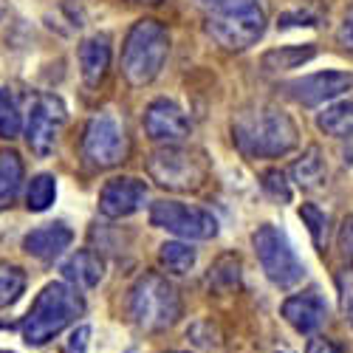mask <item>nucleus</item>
I'll return each mask as SVG.
<instances>
[{
	"label": "nucleus",
	"mask_w": 353,
	"mask_h": 353,
	"mask_svg": "<svg viewBox=\"0 0 353 353\" xmlns=\"http://www.w3.org/2000/svg\"><path fill=\"white\" fill-rule=\"evenodd\" d=\"M232 136L238 150L249 159H280L300 144L297 122L269 102L246 105L234 113Z\"/></svg>",
	"instance_id": "1"
},
{
	"label": "nucleus",
	"mask_w": 353,
	"mask_h": 353,
	"mask_svg": "<svg viewBox=\"0 0 353 353\" xmlns=\"http://www.w3.org/2000/svg\"><path fill=\"white\" fill-rule=\"evenodd\" d=\"M85 314V300L79 288L71 283H48L23 319V339L28 345H46L48 339L60 336L77 316Z\"/></svg>",
	"instance_id": "2"
},
{
	"label": "nucleus",
	"mask_w": 353,
	"mask_h": 353,
	"mask_svg": "<svg viewBox=\"0 0 353 353\" xmlns=\"http://www.w3.org/2000/svg\"><path fill=\"white\" fill-rule=\"evenodd\" d=\"M128 316L136 328L156 334L167 331L181 319V297L167 277L147 272L128 291Z\"/></svg>",
	"instance_id": "3"
},
{
	"label": "nucleus",
	"mask_w": 353,
	"mask_h": 353,
	"mask_svg": "<svg viewBox=\"0 0 353 353\" xmlns=\"http://www.w3.org/2000/svg\"><path fill=\"white\" fill-rule=\"evenodd\" d=\"M167 54H170V34L167 28L159 20H139L133 23V28L125 37L122 46V74L130 85L144 88L150 85L164 63H167Z\"/></svg>",
	"instance_id": "4"
},
{
	"label": "nucleus",
	"mask_w": 353,
	"mask_h": 353,
	"mask_svg": "<svg viewBox=\"0 0 353 353\" xmlns=\"http://www.w3.org/2000/svg\"><path fill=\"white\" fill-rule=\"evenodd\" d=\"M147 172H150V179L164 190L195 192L207 181L210 164H207V156L195 150V147L164 144L147 159Z\"/></svg>",
	"instance_id": "5"
},
{
	"label": "nucleus",
	"mask_w": 353,
	"mask_h": 353,
	"mask_svg": "<svg viewBox=\"0 0 353 353\" xmlns=\"http://www.w3.org/2000/svg\"><path fill=\"white\" fill-rule=\"evenodd\" d=\"M252 246L260 260V269L266 272V277L277 288H294L305 277L303 260L291 249L285 232H280L277 226H272V223L257 226V232L252 234Z\"/></svg>",
	"instance_id": "6"
},
{
	"label": "nucleus",
	"mask_w": 353,
	"mask_h": 353,
	"mask_svg": "<svg viewBox=\"0 0 353 353\" xmlns=\"http://www.w3.org/2000/svg\"><path fill=\"white\" fill-rule=\"evenodd\" d=\"M82 159L97 170L116 167L128 159V133L113 113H108V110L97 113V116H91V122L85 125Z\"/></svg>",
	"instance_id": "7"
},
{
	"label": "nucleus",
	"mask_w": 353,
	"mask_h": 353,
	"mask_svg": "<svg viewBox=\"0 0 353 353\" xmlns=\"http://www.w3.org/2000/svg\"><path fill=\"white\" fill-rule=\"evenodd\" d=\"M150 223L184 241H212L218 234V221L212 212L181 201H156L150 207Z\"/></svg>",
	"instance_id": "8"
},
{
	"label": "nucleus",
	"mask_w": 353,
	"mask_h": 353,
	"mask_svg": "<svg viewBox=\"0 0 353 353\" xmlns=\"http://www.w3.org/2000/svg\"><path fill=\"white\" fill-rule=\"evenodd\" d=\"M65 105L60 97L54 94H40L32 102V110H28L26 119V141L32 147V153H37L40 159L48 156L57 144V136H60L63 125H65Z\"/></svg>",
	"instance_id": "9"
},
{
	"label": "nucleus",
	"mask_w": 353,
	"mask_h": 353,
	"mask_svg": "<svg viewBox=\"0 0 353 353\" xmlns=\"http://www.w3.org/2000/svg\"><path fill=\"white\" fill-rule=\"evenodd\" d=\"M207 32L212 34V40L229 51H243L249 46H254L263 32H266V14L260 6L238 12V14H218V17H207Z\"/></svg>",
	"instance_id": "10"
},
{
	"label": "nucleus",
	"mask_w": 353,
	"mask_h": 353,
	"mask_svg": "<svg viewBox=\"0 0 353 353\" xmlns=\"http://www.w3.org/2000/svg\"><path fill=\"white\" fill-rule=\"evenodd\" d=\"M353 88V74L347 71H319V74H308L303 79H291L283 85V94L291 97L294 102H300L305 108H316L325 105L331 99H339L342 94H347Z\"/></svg>",
	"instance_id": "11"
},
{
	"label": "nucleus",
	"mask_w": 353,
	"mask_h": 353,
	"mask_svg": "<svg viewBox=\"0 0 353 353\" xmlns=\"http://www.w3.org/2000/svg\"><path fill=\"white\" fill-rule=\"evenodd\" d=\"M147 201V184L133 175H119V179H110L102 192H99V212L105 218H128L133 212H139Z\"/></svg>",
	"instance_id": "12"
},
{
	"label": "nucleus",
	"mask_w": 353,
	"mask_h": 353,
	"mask_svg": "<svg viewBox=\"0 0 353 353\" xmlns=\"http://www.w3.org/2000/svg\"><path fill=\"white\" fill-rule=\"evenodd\" d=\"M144 133L161 144H181L190 136V119L172 99H156L144 113Z\"/></svg>",
	"instance_id": "13"
},
{
	"label": "nucleus",
	"mask_w": 353,
	"mask_h": 353,
	"mask_svg": "<svg viewBox=\"0 0 353 353\" xmlns=\"http://www.w3.org/2000/svg\"><path fill=\"white\" fill-rule=\"evenodd\" d=\"M283 316L285 322L300 331V334H316L328 319V305L325 300L319 297L316 291H305V294H297V297H288L283 303Z\"/></svg>",
	"instance_id": "14"
},
{
	"label": "nucleus",
	"mask_w": 353,
	"mask_h": 353,
	"mask_svg": "<svg viewBox=\"0 0 353 353\" xmlns=\"http://www.w3.org/2000/svg\"><path fill=\"white\" fill-rule=\"evenodd\" d=\"M71 241H74L71 226H65L63 221H57V223H46L40 229L28 232L23 238V249H26V254L51 263L71 246Z\"/></svg>",
	"instance_id": "15"
},
{
	"label": "nucleus",
	"mask_w": 353,
	"mask_h": 353,
	"mask_svg": "<svg viewBox=\"0 0 353 353\" xmlns=\"http://www.w3.org/2000/svg\"><path fill=\"white\" fill-rule=\"evenodd\" d=\"M110 37L108 34H91V37H85L77 48V63H79V74L85 79L88 88H97L108 68H110Z\"/></svg>",
	"instance_id": "16"
},
{
	"label": "nucleus",
	"mask_w": 353,
	"mask_h": 353,
	"mask_svg": "<svg viewBox=\"0 0 353 353\" xmlns=\"http://www.w3.org/2000/svg\"><path fill=\"white\" fill-rule=\"evenodd\" d=\"M102 274H105V263L91 249H79L63 263V277L74 288H94V285H99Z\"/></svg>",
	"instance_id": "17"
},
{
	"label": "nucleus",
	"mask_w": 353,
	"mask_h": 353,
	"mask_svg": "<svg viewBox=\"0 0 353 353\" xmlns=\"http://www.w3.org/2000/svg\"><path fill=\"white\" fill-rule=\"evenodd\" d=\"M316 57V46L314 43H305V46H280V48H272L260 57V68L266 74H283V71H291V68H300L305 65L308 60Z\"/></svg>",
	"instance_id": "18"
},
{
	"label": "nucleus",
	"mask_w": 353,
	"mask_h": 353,
	"mask_svg": "<svg viewBox=\"0 0 353 353\" xmlns=\"http://www.w3.org/2000/svg\"><path fill=\"white\" fill-rule=\"evenodd\" d=\"M23 187V161L12 150H0V212L17 201Z\"/></svg>",
	"instance_id": "19"
},
{
	"label": "nucleus",
	"mask_w": 353,
	"mask_h": 353,
	"mask_svg": "<svg viewBox=\"0 0 353 353\" xmlns=\"http://www.w3.org/2000/svg\"><path fill=\"white\" fill-rule=\"evenodd\" d=\"M291 179L303 190H316V187L325 184V159H322L319 147H308L305 156L300 161H294Z\"/></svg>",
	"instance_id": "20"
},
{
	"label": "nucleus",
	"mask_w": 353,
	"mask_h": 353,
	"mask_svg": "<svg viewBox=\"0 0 353 353\" xmlns=\"http://www.w3.org/2000/svg\"><path fill=\"white\" fill-rule=\"evenodd\" d=\"M316 125H319V130H325L328 136H336V139L353 136V99L328 105L316 116Z\"/></svg>",
	"instance_id": "21"
},
{
	"label": "nucleus",
	"mask_w": 353,
	"mask_h": 353,
	"mask_svg": "<svg viewBox=\"0 0 353 353\" xmlns=\"http://www.w3.org/2000/svg\"><path fill=\"white\" fill-rule=\"evenodd\" d=\"M23 130V110L9 88H0V139H17Z\"/></svg>",
	"instance_id": "22"
},
{
	"label": "nucleus",
	"mask_w": 353,
	"mask_h": 353,
	"mask_svg": "<svg viewBox=\"0 0 353 353\" xmlns=\"http://www.w3.org/2000/svg\"><path fill=\"white\" fill-rule=\"evenodd\" d=\"M57 198V179L48 172H40L28 181V192H26V207L32 212H46Z\"/></svg>",
	"instance_id": "23"
},
{
	"label": "nucleus",
	"mask_w": 353,
	"mask_h": 353,
	"mask_svg": "<svg viewBox=\"0 0 353 353\" xmlns=\"http://www.w3.org/2000/svg\"><path fill=\"white\" fill-rule=\"evenodd\" d=\"M195 249L190 243H164L161 252H159V260L161 266L170 272V274H187L192 266H195Z\"/></svg>",
	"instance_id": "24"
},
{
	"label": "nucleus",
	"mask_w": 353,
	"mask_h": 353,
	"mask_svg": "<svg viewBox=\"0 0 353 353\" xmlns=\"http://www.w3.org/2000/svg\"><path fill=\"white\" fill-rule=\"evenodd\" d=\"M23 291H26V272L9 266V263H0V311L17 303Z\"/></svg>",
	"instance_id": "25"
},
{
	"label": "nucleus",
	"mask_w": 353,
	"mask_h": 353,
	"mask_svg": "<svg viewBox=\"0 0 353 353\" xmlns=\"http://www.w3.org/2000/svg\"><path fill=\"white\" fill-rule=\"evenodd\" d=\"M241 283V263L238 257H221L210 269V285L218 291H232Z\"/></svg>",
	"instance_id": "26"
},
{
	"label": "nucleus",
	"mask_w": 353,
	"mask_h": 353,
	"mask_svg": "<svg viewBox=\"0 0 353 353\" xmlns=\"http://www.w3.org/2000/svg\"><path fill=\"white\" fill-rule=\"evenodd\" d=\"M300 218L308 226L314 243L316 246H325V238H328V215L322 212L316 203H303V207H300Z\"/></svg>",
	"instance_id": "27"
},
{
	"label": "nucleus",
	"mask_w": 353,
	"mask_h": 353,
	"mask_svg": "<svg viewBox=\"0 0 353 353\" xmlns=\"http://www.w3.org/2000/svg\"><path fill=\"white\" fill-rule=\"evenodd\" d=\"M198 6L207 12V17H218V14H238L246 9L260 6L257 0H198Z\"/></svg>",
	"instance_id": "28"
},
{
	"label": "nucleus",
	"mask_w": 353,
	"mask_h": 353,
	"mask_svg": "<svg viewBox=\"0 0 353 353\" xmlns=\"http://www.w3.org/2000/svg\"><path fill=\"white\" fill-rule=\"evenodd\" d=\"M336 285H339V300H342V311L350 316L353 322V266L342 269L339 277H336Z\"/></svg>",
	"instance_id": "29"
},
{
	"label": "nucleus",
	"mask_w": 353,
	"mask_h": 353,
	"mask_svg": "<svg viewBox=\"0 0 353 353\" xmlns=\"http://www.w3.org/2000/svg\"><path fill=\"white\" fill-rule=\"evenodd\" d=\"M263 187H266V190L272 192V198H277V201H288V198H291V190H288V184H285V175L277 172V170H272V172L263 175Z\"/></svg>",
	"instance_id": "30"
},
{
	"label": "nucleus",
	"mask_w": 353,
	"mask_h": 353,
	"mask_svg": "<svg viewBox=\"0 0 353 353\" xmlns=\"http://www.w3.org/2000/svg\"><path fill=\"white\" fill-rule=\"evenodd\" d=\"M88 339H91V328H88V325H79V328L71 331V336H68V342L60 347V353H85Z\"/></svg>",
	"instance_id": "31"
},
{
	"label": "nucleus",
	"mask_w": 353,
	"mask_h": 353,
	"mask_svg": "<svg viewBox=\"0 0 353 353\" xmlns=\"http://www.w3.org/2000/svg\"><path fill=\"white\" fill-rule=\"evenodd\" d=\"M336 40H339L342 48H347V51L353 54V3H350V9L345 12V20H342L339 32H336Z\"/></svg>",
	"instance_id": "32"
},
{
	"label": "nucleus",
	"mask_w": 353,
	"mask_h": 353,
	"mask_svg": "<svg viewBox=\"0 0 353 353\" xmlns=\"http://www.w3.org/2000/svg\"><path fill=\"white\" fill-rule=\"evenodd\" d=\"M305 353H342V345L328 336H314L305 347Z\"/></svg>",
	"instance_id": "33"
},
{
	"label": "nucleus",
	"mask_w": 353,
	"mask_h": 353,
	"mask_svg": "<svg viewBox=\"0 0 353 353\" xmlns=\"http://www.w3.org/2000/svg\"><path fill=\"white\" fill-rule=\"evenodd\" d=\"M339 249H342V254L353 257V215H347L339 229Z\"/></svg>",
	"instance_id": "34"
},
{
	"label": "nucleus",
	"mask_w": 353,
	"mask_h": 353,
	"mask_svg": "<svg viewBox=\"0 0 353 353\" xmlns=\"http://www.w3.org/2000/svg\"><path fill=\"white\" fill-rule=\"evenodd\" d=\"M133 3H161V0H133Z\"/></svg>",
	"instance_id": "35"
},
{
	"label": "nucleus",
	"mask_w": 353,
	"mask_h": 353,
	"mask_svg": "<svg viewBox=\"0 0 353 353\" xmlns=\"http://www.w3.org/2000/svg\"><path fill=\"white\" fill-rule=\"evenodd\" d=\"M0 17H3V6H0Z\"/></svg>",
	"instance_id": "36"
}]
</instances>
